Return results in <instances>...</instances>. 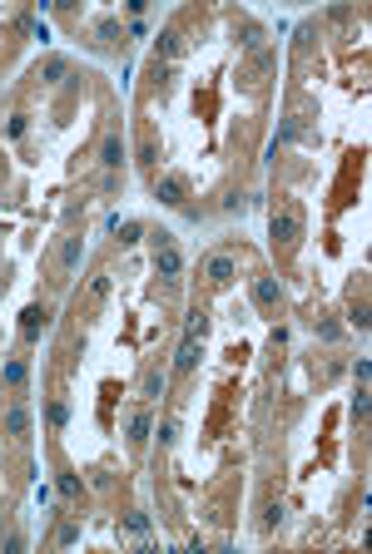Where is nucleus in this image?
Returning <instances> with one entry per match:
<instances>
[{"label": "nucleus", "mask_w": 372, "mask_h": 554, "mask_svg": "<svg viewBox=\"0 0 372 554\" xmlns=\"http://www.w3.org/2000/svg\"><path fill=\"white\" fill-rule=\"evenodd\" d=\"M100 164H104V168H119V164H124V144H119V134H109V139L100 144Z\"/></svg>", "instance_id": "9b49d317"}, {"label": "nucleus", "mask_w": 372, "mask_h": 554, "mask_svg": "<svg viewBox=\"0 0 372 554\" xmlns=\"http://www.w3.org/2000/svg\"><path fill=\"white\" fill-rule=\"evenodd\" d=\"M0 549H6V554H20V549H25V539H20V534H6V539H0Z\"/></svg>", "instance_id": "4be33fe9"}, {"label": "nucleus", "mask_w": 372, "mask_h": 554, "mask_svg": "<svg viewBox=\"0 0 372 554\" xmlns=\"http://www.w3.org/2000/svg\"><path fill=\"white\" fill-rule=\"evenodd\" d=\"M154 50H159L164 60H179V50H184V40H179V30H159V40H154Z\"/></svg>", "instance_id": "f8f14e48"}, {"label": "nucleus", "mask_w": 372, "mask_h": 554, "mask_svg": "<svg viewBox=\"0 0 372 554\" xmlns=\"http://www.w3.org/2000/svg\"><path fill=\"white\" fill-rule=\"evenodd\" d=\"M6 431H11V436H25V431H30V411H25V406H16V411L6 416Z\"/></svg>", "instance_id": "2eb2a0df"}, {"label": "nucleus", "mask_w": 372, "mask_h": 554, "mask_svg": "<svg viewBox=\"0 0 372 554\" xmlns=\"http://www.w3.org/2000/svg\"><path fill=\"white\" fill-rule=\"evenodd\" d=\"M154 272L164 277V283H174V277L184 272V252L174 247V238H169V233H159V238H154Z\"/></svg>", "instance_id": "f03ea898"}, {"label": "nucleus", "mask_w": 372, "mask_h": 554, "mask_svg": "<svg viewBox=\"0 0 372 554\" xmlns=\"http://www.w3.org/2000/svg\"><path fill=\"white\" fill-rule=\"evenodd\" d=\"M278 302H283L278 277H253V307L258 312H278Z\"/></svg>", "instance_id": "39448f33"}, {"label": "nucleus", "mask_w": 372, "mask_h": 554, "mask_svg": "<svg viewBox=\"0 0 372 554\" xmlns=\"http://www.w3.org/2000/svg\"><path fill=\"white\" fill-rule=\"evenodd\" d=\"M144 436H149V416H144V411H134V421H129V445L139 450V445H144Z\"/></svg>", "instance_id": "dca6fc26"}, {"label": "nucleus", "mask_w": 372, "mask_h": 554, "mask_svg": "<svg viewBox=\"0 0 372 554\" xmlns=\"http://www.w3.org/2000/svg\"><path fill=\"white\" fill-rule=\"evenodd\" d=\"M80 257H85V238H80V233H70V238L60 242V252H55L60 277H65V272H75V267H80Z\"/></svg>", "instance_id": "6e6552de"}, {"label": "nucleus", "mask_w": 372, "mask_h": 554, "mask_svg": "<svg viewBox=\"0 0 372 554\" xmlns=\"http://www.w3.org/2000/svg\"><path fill=\"white\" fill-rule=\"evenodd\" d=\"M159 391H164V371H149L144 376V396H159Z\"/></svg>", "instance_id": "412c9836"}, {"label": "nucleus", "mask_w": 372, "mask_h": 554, "mask_svg": "<svg viewBox=\"0 0 372 554\" xmlns=\"http://www.w3.org/2000/svg\"><path fill=\"white\" fill-rule=\"evenodd\" d=\"M199 357H204V342H199V337H184V342H179V352H174V371H179V376H189V371L199 367Z\"/></svg>", "instance_id": "0eeeda50"}, {"label": "nucleus", "mask_w": 372, "mask_h": 554, "mask_svg": "<svg viewBox=\"0 0 372 554\" xmlns=\"http://www.w3.org/2000/svg\"><path fill=\"white\" fill-rule=\"evenodd\" d=\"M0 376H6V386H16V391H20V386L30 381V362H25V357H11Z\"/></svg>", "instance_id": "9d476101"}, {"label": "nucleus", "mask_w": 372, "mask_h": 554, "mask_svg": "<svg viewBox=\"0 0 372 554\" xmlns=\"http://www.w3.org/2000/svg\"><path fill=\"white\" fill-rule=\"evenodd\" d=\"M45 327H50V307H45V302H30V307L20 312V337H25V342H35Z\"/></svg>", "instance_id": "423d86ee"}, {"label": "nucleus", "mask_w": 372, "mask_h": 554, "mask_svg": "<svg viewBox=\"0 0 372 554\" xmlns=\"http://www.w3.org/2000/svg\"><path fill=\"white\" fill-rule=\"evenodd\" d=\"M65 70H70V65H65V55H50V60L40 65V80H45V85H60V75H65Z\"/></svg>", "instance_id": "ddd939ff"}, {"label": "nucleus", "mask_w": 372, "mask_h": 554, "mask_svg": "<svg viewBox=\"0 0 372 554\" xmlns=\"http://www.w3.org/2000/svg\"><path fill=\"white\" fill-rule=\"evenodd\" d=\"M154 198H159V203H169V208H179L184 198H189V178H184V173H164V178H154Z\"/></svg>", "instance_id": "7ed1b4c3"}, {"label": "nucleus", "mask_w": 372, "mask_h": 554, "mask_svg": "<svg viewBox=\"0 0 372 554\" xmlns=\"http://www.w3.org/2000/svg\"><path fill=\"white\" fill-rule=\"evenodd\" d=\"M313 327H318V332H323L328 342H332V337H342V327H337V322H313Z\"/></svg>", "instance_id": "5701e85b"}, {"label": "nucleus", "mask_w": 372, "mask_h": 554, "mask_svg": "<svg viewBox=\"0 0 372 554\" xmlns=\"http://www.w3.org/2000/svg\"><path fill=\"white\" fill-rule=\"evenodd\" d=\"M114 238L129 247V242H139V238H144V223H134V218H129V223H114Z\"/></svg>", "instance_id": "4468645a"}, {"label": "nucleus", "mask_w": 372, "mask_h": 554, "mask_svg": "<svg viewBox=\"0 0 372 554\" xmlns=\"http://www.w3.org/2000/svg\"><path fill=\"white\" fill-rule=\"evenodd\" d=\"M55 485H60V495H65V500H80V480H75L70 470H60V480H55Z\"/></svg>", "instance_id": "6ab92c4d"}, {"label": "nucleus", "mask_w": 372, "mask_h": 554, "mask_svg": "<svg viewBox=\"0 0 372 554\" xmlns=\"http://www.w3.org/2000/svg\"><path fill=\"white\" fill-rule=\"evenodd\" d=\"M109 288H114V283H109V272H95V277H90V302H104V297H109Z\"/></svg>", "instance_id": "f3484780"}, {"label": "nucleus", "mask_w": 372, "mask_h": 554, "mask_svg": "<svg viewBox=\"0 0 372 554\" xmlns=\"http://www.w3.org/2000/svg\"><path fill=\"white\" fill-rule=\"evenodd\" d=\"M234 272H239V262H234L229 252H214V257L204 262V277H209V288H229V283H234Z\"/></svg>", "instance_id": "20e7f679"}, {"label": "nucleus", "mask_w": 372, "mask_h": 554, "mask_svg": "<svg viewBox=\"0 0 372 554\" xmlns=\"http://www.w3.org/2000/svg\"><path fill=\"white\" fill-rule=\"evenodd\" d=\"M303 223H308V218H303V208H298L293 198H278V203H273V223H268V228H273V242H283V247H298V238H303Z\"/></svg>", "instance_id": "f257e3e1"}, {"label": "nucleus", "mask_w": 372, "mask_h": 554, "mask_svg": "<svg viewBox=\"0 0 372 554\" xmlns=\"http://www.w3.org/2000/svg\"><path fill=\"white\" fill-rule=\"evenodd\" d=\"M139 164H144V168H154V164H159V134H154L149 124L139 129Z\"/></svg>", "instance_id": "1a4fd4ad"}, {"label": "nucleus", "mask_w": 372, "mask_h": 554, "mask_svg": "<svg viewBox=\"0 0 372 554\" xmlns=\"http://www.w3.org/2000/svg\"><path fill=\"white\" fill-rule=\"evenodd\" d=\"M204 332H209V317H204V312H194V317H189V337H199V342H204Z\"/></svg>", "instance_id": "aec40b11"}, {"label": "nucleus", "mask_w": 372, "mask_h": 554, "mask_svg": "<svg viewBox=\"0 0 372 554\" xmlns=\"http://www.w3.org/2000/svg\"><path fill=\"white\" fill-rule=\"evenodd\" d=\"M45 416H50V431H65V421H70V406H65V401H50V411H45Z\"/></svg>", "instance_id": "a211bd4d"}]
</instances>
